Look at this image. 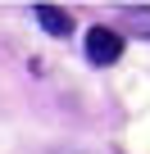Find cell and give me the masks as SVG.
Returning a JSON list of instances; mask_svg holds the SVG:
<instances>
[{
    "instance_id": "cell-3",
    "label": "cell",
    "mask_w": 150,
    "mask_h": 154,
    "mask_svg": "<svg viewBox=\"0 0 150 154\" xmlns=\"http://www.w3.org/2000/svg\"><path fill=\"white\" fill-rule=\"evenodd\" d=\"M123 27L136 32V36H150V5H132V9H123Z\"/></svg>"
},
{
    "instance_id": "cell-1",
    "label": "cell",
    "mask_w": 150,
    "mask_h": 154,
    "mask_svg": "<svg viewBox=\"0 0 150 154\" xmlns=\"http://www.w3.org/2000/svg\"><path fill=\"white\" fill-rule=\"evenodd\" d=\"M123 54V36L114 27H91L87 32V59L91 63H118Z\"/></svg>"
},
{
    "instance_id": "cell-2",
    "label": "cell",
    "mask_w": 150,
    "mask_h": 154,
    "mask_svg": "<svg viewBox=\"0 0 150 154\" xmlns=\"http://www.w3.org/2000/svg\"><path fill=\"white\" fill-rule=\"evenodd\" d=\"M32 14H37V23H41L50 36H68V32H73V14L59 9V5H37Z\"/></svg>"
}]
</instances>
